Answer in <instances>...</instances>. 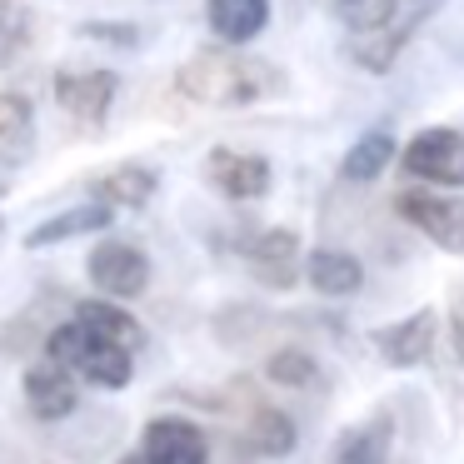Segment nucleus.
Listing matches in <instances>:
<instances>
[{
  "label": "nucleus",
  "mask_w": 464,
  "mask_h": 464,
  "mask_svg": "<svg viewBox=\"0 0 464 464\" xmlns=\"http://www.w3.org/2000/svg\"><path fill=\"white\" fill-rule=\"evenodd\" d=\"M175 91L195 105L240 111V105H255V101L280 91V75H275L270 61H255V55H245V51L215 45V51H195L190 61L180 65Z\"/></svg>",
  "instance_id": "obj_1"
},
{
  "label": "nucleus",
  "mask_w": 464,
  "mask_h": 464,
  "mask_svg": "<svg viewBox=\"0 0 464 464\" xmlns=\"http://www.w3.org/2000/svg\"><path fill=\"white\" fill-rule=\"evenodd\" d=\"M444 0H364L360 11H350L344 21L354 25V41H350V55L354 65H364L370 75H384L400 51L414 41L424 21L440 11Z\"/></svg>",
  "instance_id": "obj_2"
},
{
  "label": "nucleus",
  "mask_w": 464,
  "mask_h": 464,
  "mask_svg": "<svg viewBox=\"0 0 464 464\" xmlns=\"http://www.w3.org/2000/svg\"><path fill=\"white\" fill-rule=\"evenodd\" d=\"M45 360L61 364V370H81L91 384H101V390H125V384L135 380V360L130 350H121V344L101 340V334H91L85 324H61V330L45 340Z\"/></svg>",
  "instance_id": "obj_3"
},
{
  "label": "nucleus",
  "mask_w": 464,
  "mask_h": 464,
  "mask_svg": "<svg viewBox=\"0 0 464 464\" xmlns=\"http://www.w3.org/2000/svg\"><path fill=\"white\" fill-rule=\"evenodd\" d=\"M404 175L414 180L444 185V190H459L464 185V135L450 130V125H434V130H420L410 145H404Z\"/></svg>",
  "instance_id": "obj_4"
},
{
  "label": "nucleus",
  "mask_w": 464,
  "mask_h": 464,
  "mask_svg": "<svg viewBox=\"0 0 464 464\" xmlns=\"http://www.w3.org/2000/svg\"><path fill=\"white\" fill-rule=\"evenodd\" d=\"M400 220H410L424 240H434L440 250L464 255V195H430V190H404L394 200Z\"/></svg>",
  "instance_id": "obj_5"
},
{
  "label": "nucleus",
  "mask_w": 464,
  "mask_h": 464,
  "mask_svg": "<svg viewBox=\"0 0 464 464\" xmlns=\"http://www.w3.org/2000/svg\"><path fill=\"white\" fill-rule=\"evenodd\" d=\"M85 270H91L95 290L115 295V300H135V295H145V285H150V260H145V250H135V245H125V240L95 245Z\"/></svg>",
  "instance_id": "obj_6"
},
{
  "label": "nucleus",
  "mask_w": 464,
  "mask_h": 464,
  "mask_svg": "<svg viewBox=\"0 0 464 464\" xmlns=\"http://www.w3.org/2000/svg\"><path fill=\"white\" fill-rule=\"evenodd\" d=\"M205 180H210L225 200H260V195L270 190V160L220 145V150L205 155Z\"/></svg>",
  "instance_id": "obj_7"
},
{
  "label": "nucleus",
  "mask_w": 464,
  "mask_h": 464,
  "mask_svg": "<svg viewBox=\"0 0 464 464\" xmlns=\"http://www.w3.org/2000/svg\"><path fill=\"white\" fill-rule=\"evenodd\" d=\"M115 75L111 71H55V105H61L71 121L81 125H101L105 111H111L115 101Z\"/></svg>",
  "instance_id": "obj_8"
},
{
  "label": "nucleus",
  "mask_w": 464,
  "mask_h": 464,
  "mask_svg": "<svg viewBox=\"0 0 464 464\" xmlns=\"http://www.w3.org/2000/svg\"><path fill=\"white\" fill-rule=\"evenodd\" d=\"M140 464H210V444L190 420H150L140 440Z\"/></svg>",
  "instance_id": "obj_9"
},
{
  "label": "nucleus",
  "mask_w": 464,
  "mask_h": 464,
  "mask_svg": "<svg viewBox=\"0 0 464 464\" xmlns=\"http://www.w3.org/2000/svg\"><path fill=\"white\" fill-rule=\"evenodd\" d=\"M295 255H300V235L280 230V225L245 240V260H250V270L260 275L265 285H275V290H290L295 285Z\"/></svg>",
  "instance_id": "obj_10"
},
{
  "label": "nucleus",
  "mask_w": 464,
  "mask_h": 464,
  "mask_svg": "<svg viewBox=\"0 0 464 464\" xmlns=\"http://www.w3.org/2000/svg\"><path fill=\"white\" fill-rule=\"evenodd\" d=\"M25 404H31L35 420H65L75 410V374L51 360L31 364L25 370Z\"/></svg>",
  "instance_id": "obj_11"
},
{
  "label": "nucleus",
  "mask_w": 464,
  "mask_h": 464,
  "mask_svg": "<svg viewBox=\"0 0 464 464\" xmlns=\"http://www.w3.org/2000/svg\"><path fill=\"white\" fill-rule=\"evenodd\" d=\"M434 324H440V314H434V310H414L410 320L384 324V330H380V354H384L390 364H400V370L430 360V350H434Z\"/></svg>",
  "instance_id": "obj_12"
},
{
  "label": "nucleus",
  "mask_w": 464,
  "mask_h": 464,
  "mask_svg": "<svg viewBox=\"0 0 464 464\" xmlns=\"http://www.w3.org/2000/svg\"><path fill=\"white\" fill-rule=\"evenodd\" d=\"M205 21L225 45H250L270 25V0H205Z\"/></svg>",
  "instance_id": "obj_13"
},
{
  "label": "nucleus",
  "mask_w": 464,
  "mask_h": 464,
  "mask_svg": "<svg viewBox=\"0 0 464 464\" xmlns=\"http://www.w3.org/2000/svg\"><path fill=\"white\" fill-rule=\"evenodd\" d=\"M240 414H245V440H250L255 454L280 459V454L295 450V420L285 410H275V404H265V400L250 394V400L240 404Z\"/></svg>",
  "instance_id": "obj_14"
},
{
  "label": "nucleus",
  "mask_w": 464,
  "mask_h": 464,
  "mask_svg": "<svg viewBox=\"0 0 464 464\" xmlns=\"http://www.w3.org/2000/svg\"><path fill=\"white\" fill-rule=\"evenodd\" d=\"M91 195L105 210H140L155 195V170H145V165H115L111 175H101L91 185Z\"/></svg>",
  "instance_id": "obj_15"
},
{
  "label": "nucleus",
  "mask_w": 464,
  "mask_h": 464,
  "mask_svg": "<svg viewBox=\"0 0 464 464\" xmlns=\"http://www.w3.org/2000/svg\"><path fill=\"white\" fill-rule=\"evenodd\" d=\"M115 220V210H105V205H75V210H61L51 215L45 225H35L31 235H25V250H45V245H65L75 240V235H91V230H105V225Z\"/></svg>",
  "instance_id": "obj_16"
},
{
  "label": "nucleus",
  "mask_w": 464,
  "mask_h": 464,
  "mask_svg": "<svg viewBox=\"0 0 464 464\" xmlns=\"http://www.w3.org/2000/svg\"><path fill=\"white\" fill-rule=\"evenodd\" d=\"M390 444H394L390 414H374V420H364V424H354V430L340 434L334 464H384L390 459Z\"/></svg>",
  "instance_id": "obj_17"
},
{
  "label": "nucleus",
  "mask_w": 464,
  "mask_h": 464,
  "mask_svg": "<svg viewBox=\"0 0 464 464\" xmlns=\"http://www.w3.org/2000/svg\"><path fill=\"white\" fill-rule=\"evenodd\" d=\"M304 280L320 295H330V300H344V295H354L364 285V270H360V260L344 255V250H314L310 260H304Z\"/></svg>",
  "instance_id": "obj_18"
},
{
  "label": "nucleus",
  "mask_w": 464,
  "mask_h": 464,
  "mask_svg": "<svg viewBox=\"0 0 464 464\" xmlns=\"http://www.w3.org/2000/svg\"><path fill=\"white\" fill-rule=\"evenodd\" d=\"M31 145H35L31 101L15 91H0V160H21Z\"/></svg>",
  "instance_id": "obj_19"
},
{
  "label": "nucleus",
  "mask_w": 464,
  "mask_h": 464,
  "mask_svg": "<svg viewBox=\"0 0 464 464\" xmlns=\"http://www.w3.org/2000/svg\"><path fill=\"white\" fill-rule=\"evenodd\" d=\"M75 324H85L91 334H101V340L121 344V350H135V344H140V324H135L125 310L105 304V300H85V304H75Z\"/></svg>",
  "instance_id": "obj_20"
},
{
  "label": "nucleus",
  "mask_w": 464,
  "mask_h": 464,
  "mask_svg": "<svg viewBox=\"0 0 464 464\" xmlns=\"http://www.w3.org/2000/svg\"><path fill=\"white\" fill-rule=\"evenodd\" d=\"M390 160H394L390 130H370V135H360V140L350 145V155H344L340 175H344V180H354V185H364V180H374V175H380Z\"/></svg>",
  "instance_id": "obj_21"
},
{
  "label": "nucleus",
  "mask_w": 464,
  "mask_h": 464,
  "mask_svg": "<svg viewBox=\"0 0 464 464\" xmlns=\"http://www.w3.org/2000/svg\"><path fill=\"white\" fill-rule=\"evenodd\" d=\"M265 374H270L275 384H285V390H320L324 384L320 364L304 350H275L270 360H265Z\"/></svg>",
  "instance_id": "obj_22"
},
{
  "label": "nucleus",
  "mask_w": 464,
  "mask_h": 464,
  "mask_svg": "<svg viewBox=\"0 0 464 464\" xmlns=\"http://www.w3.org/2000/svg\"><path fill=\"white\" fill-rule=\"evenodd\" d=\"M25 31H31V15H25V5H15V0H0V61H11L15 51L25 45Z\"/></svg>",
  "instance_id": "obj_23"
},
{
  "label": "nucleus",
  "mask_w": 464,
  "mask_h": 464,
  "mask_svg": "<svg viewBox=\"0 0 464 464\" xmlns=\"http://www.w3.org/2000/svg\"><path fill=\"white\" fill-rule=\"evenodd\" d=\"M450 340H454V350H459V360H464V300L454 304V314H450Z\"/></svg>",
  "instance_id": "obj_24"
},
{
  "label": "nucleus",
  "mask_w": 464,
  "mask_h": 464,
  "mask_svg": "<svg viewBox=\"0 0 464 464\" xmlns=\"http://www.w3.org/2000/svg\"><path fill=\"white\" fill-rule=\"evenodd\" d=\"M360 5H364V0H340V11H344V15H350V11H360Z\"/></svg>",
  "instance_id": "obj_25"
}]
</instances>
